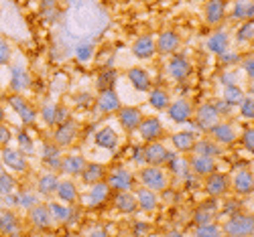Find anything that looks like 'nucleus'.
<instances>
[{"instance_id":"1","label":"nucleus","mask_w":254,"mask_h":237,"mask_svg":"<svg viewBox=\"0 0 254 237\" xmlns=\"http://www.w3.org/2000/svg\"><path fill=\"white\" fill-rule=\"evenodd\" d=\"M136 181L142 189H149L153 192H165L171 185V177H169V172L163 168V166H140V170L136 172Z\"/></svg>"},{"instance_id":"2","label":"nucleus","mask_w":254,"mask_h":237,"mask_svg":"<svg viewBox=\"0 0 254 237\" xmlns=\"http://www.w3.org/2000/svg\"><path fill=\"white\" fill-rule=\"evenodd\" d=\"M224 237H252L254 235V217L252 213H238L222 223Z\"/></svg>"},{"instance_id":"3","label":"nucleus","mask_w":254,"mask_h":237,"mask_svg":"<svg viewBox=\"0 0 254 237\" xmlns=\"http://www.w3.org/2000/svg\"><path fill=\"white\" fill-rule=\"evenodd\" d=\"M106 183L112 192H132L136 187V177L126 166H114L106 175Z\"/></svg>"},{"instance_id":"4","label":"nucleus","mask_w":254,"mask_h":237,"mask_svg":"<svg viewBox=\"0 0 254 237\" xmlns=\"http://www.w3.org/2000/svg\"><path fill=\"white\" fill-rule=\"evenodd\" d=\"M25 221H27V225H29L35 233H47V231L53 229V221H51L47 203H43V201H37L33 207L27 209Z\"/></svg>"},{"instance_id":"5","label":"nucleus","mask_w":254,"mask_h":237,"mask_svg":"<svg viewBox=\"0 0 254 237\" xmlns=\"http://www.w3.org/2000/svg\"><path fill=\"white\" fill-rule=\"evenodd\" d=\"M77 138H79V124L73 118H67L65 122H61L59 126H55L53 134H51V142L61 150L75 144Z\"/></svg>"},{"instance_id":"6","label":"nucleus","mask_w":254,"mask_h":237,"mask_svg":"<svg viewBox=\"0 0 254 237\" xmlns=\"http://www.w3.org/2000/svg\"><path fill=\"white\" fill-rule=\"evenodd\" d=\"M6 101H8V105L12 107V112L20 118V122H23L25 128L35 126V122H37V118H39V112H37V107H35L25 95L10 94V95L6 97Z\"/></svg>"},{"instance_id":"7","label":"nucleus","mask_w":254,"mask_h":237,"mask_svg":"<svg viewBox=\"0 0 254 237\" xmlns=\"http://www.w3.org/2000/svg\"><path fill=\"white\" fill-rule=\"evenodd\" d=\"M207 132H209V140L216 142L220 148L236 144L238 138H240V128L236 124L228 122V120H220L214 128H209Z\"/></svg>"},{"instance_id":"8","label":"nucleus","mask_w":254,"mask_h":237,"mask_svg":"<svg viewBox=\"0 0 254 237\" xmlns=\"http://www.w3.org/2000/svg\"><path fill=\"white\" fill-rule=\"evenodd\" d=\"M0 162H2L4 170H10V172H16V175H27L31 170V164H29V158L20 152L18 148H0Z\"/></svg>"},{"instance_id":"9","label":"nucleus","mask_w":254,"mask_h":237,"mask_svg":"<svg viewBox=\"0 0 254 237\" xmlns=\"http://www.w3.org/2000/svg\"><path fill=\"white\" fill-rule=\"evenodd\" d=\"M138 136L144 144H153V142H161L167 132H165V126L157 116H142L140 126H138Z\"/></svg>"},{"instance_id":"10","label":"nucleus","mask_w":254,"mask_h":237,"mask_svg":"<svg viewBox=\"0 0 254 237\" xmlns=\"http://www.w3.org/2000/svg\"><path fill=\"white\" fill-rule=\"evenodd\" d=\"M165 71L173 81H185L189 75H191L193 65H191V61H189V57H185L183 53H175L171 57H167Z\"/></svg>"},{"instance_id":"11","label":"nucleus","mask_w":254,"mask_h":237,"mask_svg":"<svg viewBox=\"0 0 254 237\" xmlns=\"http://www.w3.org/2000/svg\"><path fill=\"white\" fill-rule=\"evenodd\" d=\"M203 192L211 199H220V197H226L230 192V175L226 172H220L216 170L214 175H209L203 179Z\"/></svg>"},{"instance_id":"12","label":"nucleus","mask_w":254,"mask_h":237,"mask_svg":"<svg viewBox=\"0 0 254 237\" xmlns=\"http://www.w3.org/2000/svg\"><path fill=\"white\" fill-rule=\"evenodd\" d=\"M155 47H157V55L163 57H171L175 53H179L181 47V37L177 31L173 29H165L159 35H155Z\"/></svg>"},{"instance_id":"13","label":"nucleus","mask_w":254,"mask_h":237,"mask_svg":"<svg viewBox=\"0 0 254 237\" xmlns=\"http://www.w3.org/2000/svg\"><path fill=\"white\" fill-rule=\"evenodd\" d=\"M193 120H195V126L201 128V130H209V128H214V126L222 120V114H220V110H218V103L205 101V103H201L199 107H195Z\"/></svg>"},{"instance_id":"14","label":"nucleus","mask_w":254,"mask_h":237,"mask_svg":"<svg viewBox=\"0 0 254 237\" xmlns=\"http://www.w3.org/2000/svg\"><path fill=\"white\" fill-rule=\"evenodd\" d=\"M167 112H169V118H171L175 124H187V122L193 120L195 105L189 97H177V99H171Z\"/></svg>"},{"instance_id":"15","label":"nucleus","mask_w":254,"mask_h":237,"mask_svg":"<svg viewBox=\"0 0 254 237\" xmlns=\"http://www.w3.org/2000/svg\"><path fill=\"white\" fill-rule=\"evenodd\" d=\"M201 12H203V23L207 27H220L228 16V4L222 2V0H207L201 6Z\"/></svg>"},{"instance_id":"16","label":"nucleus","mask_w":254,"mask_h":237,"mask_svg":"<svg viewBox=\"0 0 254 237\" xmlns=\"http://www.w3.org/2000/svg\"><path fill=\"white\" fill-rule=\"evenodd\" d=\"M31 85H33V75L27 69V65H23V63L10 65V90H12V94L23 95L25 92L31 90Z\"/></svg>"},{"instance_id":"17","label":"nucleus","mask_w":254,"mask_h":237,"mask_svg":"<svg viewBox=\"0 0 254 237\" xmlns=\"http://www.w3.org/2000/svg\"><path fill=\"white\" fill-rule=\"evenodd\" d=\"M0 235L2 237H23V221L12 209H0Z\"/></svg>"},{"instance_id":"18","label":"nucleus","mask_w":254,"mask_h":237,"mask_svg":"<svg viewBox=\"0 0 254 237\" xmlns=\"http://www.w3.org/2000/svg\"><path fill=\"white\" fill-rule=\"evenodd\" d=\"M230 190H234L238 197H248L254 192V175L250 168H240L230 177Z\"/></svg>"},{"instance_id":"19","label":"nucleus","mask_w":254,"mask_h":237,"mask_svg":"<svg viewBox=\"0 0 254 237\" xmlns=\"http://www.w3.org/2000/svg\"><path fill=\"white\" fill-rule=\"evenodd\" d=\"M142 116H144V114L140 112V107H136V105H122L120 110L116 112L118 124H120V128H122L126 134H132V132L138 130Z\"/></svg>"},{"instance_id":"20","label":"nucleus","mask_w":254,"mask_h":237,"mask_svg":"<svg viewBox=\"0 0 254 237\" xmlns=\"http://www.w3.org/2000/svg\"><path fill=\"white\" fill-rule=\"evenodd\" d=\"M132 55L138 61H149L157 55V47H155V35L153 33H142L132 41V47H130Z\"/></svg>"},{"instance_id":"21","label":"nucleus","mask_w":254,"mask_h":237,"mask_svg":"<svg viewBox=\"0 0 254 237\" xmlns=\"http://www.w3.org/2000/svg\"><path fill=\"white\" fill-rule=\"evenodd\" d=\"M114 192L110 190L108 183H98V185H92L88 187V195L86 199H83V205H86L88 209H98V207H104L106 203H108L112 199Z\"/></svg>"},{"instance_id":"22","label":"nucleus","mask_w":254,"mask_h":237,"mask_svg":"<svg viewBox=\"0 0 254 237\" xmlns=\"http://www.w3.org/2000/svg\"><path fill=\"white\" fill-rule=\"evenodd\" d=\"M88 158L83 154H63L61 166H59V177L65 179H79L81 170L86 168Z\"/></svg>"},{"instance_id":"23","label":"nucleus","mask_w":254,"mask_h":237,"mask_svg":"<svg viewBox=\"0 0 254 237\" xmlns=\"http://www.w3.org/2000/svg\"><path fill=\"white\" fill-rule=\"evenodd\" d=\"M169 158V148L163 146L161 142L144 144L142 146V162L146 166H165Z\"/></svg>"},{"instance_id":"24","label":"nucleus","mask_w":254,"mask_h":237,"mask_svg":"<svg viewBox=\"0 0 254 237\" xmlns=\"http://www.w3.org/2000/svg\"><path fill=\"white\" fill-rule=\"evenodd\" d=\"M55 201L73 207L75 203H79V189L77 183L73 179H61L55 190Z\"/></svg>"},{"instance_id":"25","label":"nucleus","mask_w":254,"mask_h":237,"mask_svg":"<svg viewBox=\"0 0 254 237\" xmlns=\"http://www.w3.org/2000/svg\"><path fill=\"white\" fill-rule=\"evenodd\" d=\"M187 168L191 170L195 177L205 179V177L214 175V172L218 170V160H216V158H209V156H199V154H193L191 158L187 160Z\"/></svg>"},{"instance_id":"26","label":"nucleus","mask_w":254,"mask_h":237,"mask_svg":"<svg viewBox=\"0 0 254 237\" xmlns=\"http://www.w3.org/2000/svg\"><path fill=\"white\" fill-rule=\"evenodd\" d=\"M126 77H128L130 85L138 92V94H149L153 88V77L144 67H130L126 71Z\"/></svg>"},{"instance_id":"27","label":"nucleus","mask_w":254,"mask_h":237,"mask_svg":"<svg viewBox=\"0 0 254 237\" xmlns=\"http://www.w3.org/2000/svg\"><path fill=\"white\" fill-rule=\"evenodd\" d=\"M96 110L100 114H116L122 103H120V97L116 94V90H106V92H100L96 95Z\"/></svg>"},{"instance_id":"28","label":"nucleus","mask_w":254,"mask_h":237,"mask_svg":"<svg viewBox=\"0 0 254 237\" xmlns=\"http://www.w3.org/2000/svg\"><path fill=\"white\" fill-rule=\"evenodd\" d=\"M61 158H63V152L61 148H57L53 142H47L41 150V162L47 168V172H55L59 175V166H61Z\"/></svg>"},{"instance_id":"29","label":"nucleus","mask_w":254,"mask_h":237,"mask_svg":"<svg viewBox=\"0 0 254 237\" xmlns=\"http://www.w3.org/2000/svg\"><path fill=\"white\" fill-rule=\"evenodd\" d=\"M106 175H108V168L100 162H88L86 168L81 170L79 175V181L86 185V187H92V185H98V183H104L106 181Z\"/></svg>"},{"instance_id":"30","label":"nucleus","mask_w":254,"mask_h":237,"mask_svg":"<svg viewBox=\"0 0 254 237\" xmlns=\"http://www.w3.org/2000/svg\"><path fill=\"white\" fill-rule=\"evenodd\" d=\"M132 195H134V199H136L138 211H142V213H153V211H157V207H159V195H157V192H153V190H149V189H142V187H136V189L132 190Z\"/></svg>"},{"instance_id":"31","label":"nucleus","mask_w":254,"mask_h":237,"mask_svg":"<svg viewBox=\"0 0 254 237\" xmlns=\"http://www.w3.org/2000/svg\"><path fill=\"white\" fill-rule=\"evenodd\" d=\"M205 49L211 55H224L226 51H230V35L226 31H214L207 39H205Z\"/></svg>"},{"instance_id":"32","label":"nucleus","mask_w":254,"mask_h":237,"mask_svg":"<svg viewBox=\"0 0 254 237\" xmlns=\"http://www.w3.org/2000/svg\"><path fill=\"white\" fill-rule=\"evenodd\" d=\"M197 138L193 132H189V130H181V132H175L171 134V146L177 154H189V152H193V146H195Z\"/></svg>"},{"instance_id":"33","label":"nucleus","mask_w":254,"mask_h":237,"mask_svg":"<svg viewBox=\"0 0 254 237\" xmlns=\"http://www.w3.org/2000/svg\"><path fill=\"white\" fill-rule=\"evenodd\" d=\"M47 209H49V215H51L53 227L55 225H67L71 221V217H73V209L69 205L59 203V201H49Z\"/></svg>"},{"instance_id":"34","label":"nucleus","mask_w":254,"mask_h":237,"mask_svg":"<svg viewBox=\"0 0 254 237\" xmlns=\"http://www.w3.org/2000/svg\"><path fill=\"white\" fill-rule=\"evenodd\" d=\"M112 205L122 215H134V213H138L136 199H134L132 192H114V195H112Z\"/></svg>"},{"instance_id":"35","label":"nucleus","mask_w":254,"mask_h":237,"mask_svg":"<svg viewBox=\"0 0 254 237\" xmlns=\"http://www.w3.org/2000/svg\"><path fill=\"white\" fill-rule=\"evenodd\" d=\"M61 177L55 175V172H45V175H41L37 179V192L39 195H43L45 199H51L55 197V190H57V185H59Z\"/></svg>"},{"instance_id":"36","label":"nucleus","mask_w":254,"mask_h":237,"mask_svg":"<svg viewBox=\"0 0 254 237\" xmlns=\"http://www.w3.org/2000/svg\"><path fill=\"white\" fill-rule=\"evenodd\" d=\"M94 144L112 152V150L118 148V134H116V130H112L110 126L100 128V130H96V134H94Z\"/></svg>"},{"instance_id":"37","label":"nucleus","mask_w":254,"mask_h":237,"mask_svg":"<svg viewBox=\"0 0 254 237\" xmlns=\"http://www.w3.org/2000/svg\"><path fill=\"white\" fill-rule=\"evenodd\" d=\"M169 103H171V95H169V92L165 88H151L149 92V105L153 107V110L157 112H163L169 107Z\"/></svg>"},{"instance_id":"38","label":"nucleus","mask_w":254,"mask_h":237,"mask_svg":"<svg viewBox=\"0 0 254 237\" xmlns=\"http://www.w3.org/2000/svg\"><path fill=\"white\" fill-rule=\"evenodd\" d=\"M244 97H246V94H244V90L240 88L238 83L224 85V90H222V101H224L226 105H230V107L236 105V107H238Z\"/></svg>"},{"instance_id":"39","label":"nucleus","mask_w":254,"mask_h":237,"mask_svg":"<svg viewBox=\"0 0 254 237\" xmlns=\"http://www.w3.org/2000/svg\"><path fill=\"white\" fill-rule=\"evenodd\" d=\"M224 152V148H220L216 142H211V140H197L195 146H193V154H199V156H209V158H216L222 156Z\"/></svg>"},{"instance_id":"40","label":"nucleus","mask_w":254,"mask_h":237,"mask_svg":"<svg viewBox=\"0 0 254 237\" xmlns=\"http://www.w3.org/2000/svg\"><path fill=\"white\" fill-rule=\"evenodd\" d=\"M18 189V181L12 172L0 168V197H12Z\"/></svg>"},{"instance_id":"41","label":"nucleus","mask_w":254,"mask_h":237,"mask_svg":"<svg viewBox=\"0 0 254 237\" xmlns=\"http://www.w3.org/2000/svg\"><path fill=\"white\" fill-rule=\"evenodd\" d=\"M230 16L234 18V20H240V23H244V20H252V16H254V4L248 2V0H240V2H236L234 6H232Z\"/></svg>"},{"instance_id":"42","label":"nucleus","mask_w":254,"mask_h":237,"mask_svg":"<svg viewBox=\"0 0 254 237\" xmlns=\"http://www.w3.org/2000/svg\"><path fill=\"white\" fill-rule=\"evenodd\" d=\"M193 237H224L222 223H218V221H207V223L195 225Z\"/></svg>"},{"instance_id":"43","label":"nucleus","mask_w":254,"mask_h":237,"mask_svg":"<svg viewBox=\"0 0 254 237\" xmlns=\"http://www.w3.org/2000/svg\"><path fill=\"white\" fill-rule=\"evenodd\" d=\"M116 71L114 69H106L104 73L98 75L96 79V88L98 92H106V90H114V83H116Z\"/></svg>"},{"instance_id":"44","label":"nucleus","mask_w":254,"mask_h":237,"mask_svg":"<svg viewBox=\"0 0 254 237\" xmlns=\"http://www.w3.org/2000/svg\"><path fill=\"white\" fill-rule=\"evenodd\" d=\"M94 55H96V45H94V43H90V41H83V43H79V45L75 47V57L81 63L92 61Z\"/></svg>"},{"instance_id":"45","label":"nucleus","mask_w":254,"mask_h":237,"mask_svg":"<svg viewBox=\"0 0 254 237\" xmlns=\"http://www.w3.org/2000/svg\"><path fill=\"white\" fill-rule=\"evenodd\" d=\"M252 39H254V20H244L236 31V41L238 43H252Z\"/></svg>"},{"instance_id":"46","label":"nucleus","mask_w":254,"mask_h":237,"mask_svg":"<svg viewBox=\"0 0 254 237\" xmlns=\"http://www.w3.org/2000/svg\"><path fill=\"white\" fill-rule=\"evenodd\" d=\"M16 140H18V144H20V152H23L25 156L27 154H33L35 152V142L31 140V136H29V130H18V134H16Z\"/></svg>"},{"instance_id":"47","label":"nucleus","mask_w":254,"mask_h":237,"mask_svg":"<svg viewBox=\"0 0 254 237\" xmlns=\"http://www.w3.org/2000/svg\"><path fill=\"white\" fill-rule=\"evenodd\" d=\"M238 142L242 144V148L246 150V152H254V128L252 126H248V128H242L240 130V138H238Z\"/></svg>"},{"instance_id":"48","label":"nucleus","mask_w":254,"mask_h":237,"mask_svg":"<svg viewBox=\"0 0 254 237\" xmlns=\"http://www.w3.org/2000/svg\"><path fill=\"white\" fill-rule=\"evenodd\" d=\"M238 110H240V116L244 118V120H254V99H252V95H246L242 101H240V105H238Z\"/></svg>"},{"instance_id":"49","label":"nucleus","mask_w":254,"mask_h":237,"mask_svg":"<svg viewBox=\"0 0 254 237\" xmlns=\"http://www.w3.org/2000/svg\"><path fill=\"white\" fill-rule=\"evenodd\" d=\"M12 51H14V49H12V43H10V41H6V39L0 41V67L8 65V63H10Z\"/></svg>"},{"instance_id":"50","label":"nucleus","mask_w":254,"mask_h":237,"mask_svg":"<svg viewBox=\"0 0 254 237\" xmlns=\"http://www.w3.org/2000/svg\"><path fill=\"white\" fill-rule=\"evenodd\" d=\"M73 103H75L77 107H83V110H88V107H92V105L96 103V95H92V94H88V92H81V94H77V95L73 97Z\"/></svg>"},{"instance_id":"51","label":"nucleus","mask_w":254,"mask_h":237,"mask_svg":"<svg viewBox=\"0 0 254 237\" xmlns=\"http://www.w3.org/2000/svg\"><path fill=\"white\" fill-rule=\"evenodd\" d=\"M240 65H242V69H244L246 77L252 81V79H254V57H252V53H250V55H246V57L240 61Z\"/></svg>"},{"instance_id":"52","label":"nucleus","mask_w":254,"mask_h":237,"mask_svg":"<svg viewBox=\"0 0 254 237\" xmlns=\"http://www.w3.org/2000/svg\"><path fill=\"white\" fill-rule=\"evenodd\" d=\"M12 140V130L6 124H0V148H6Z\"/></svg>"},{"instance_id":"53","label":"nucleus","mask_w":254,"mask_h":237,"mask_svg":"<svg viewBox=\"0 0 254 237\" xmlns=\"http://www.w3.org/2000/svg\"><path fill=\"white\" fill-rule=\"evenodd\" d=\"M88 237H110V233H108V229H104V227H94L88 233Z\"/></svg>"},{"instance_id":"54","label":"nucleus","mask_w":254,"mask_h":237,"mask_svg":"<svg viewBox=\"0 0 254 237\" xmlns=\"http://www.w3.org/2000/svg\"><path fill=\"white\" fill-rule=\"evenodd\" d=\"M163 237H185L181 231H177V229H171V231H167Z\"/></svg>"},{"instance_id":"55","label":"nucleus","mask_w":254,"mask_h":237,"mask_svg":"<svg viewBox=\"0 0 254 237\" xmlns=\"http://www.w3.org/2000/svg\"><path fill=\"white\" fill-rule=\"evenodd\" d=\"M4 122H6V110H4L2 101H0V124H4Z\"/></svg>"},{"instance_id":"56","label":"nucleus","mask_w":254,"mask_h":237,"mask_svg":"<svg viewBox=\"0 0 254 237\" xmlns=\"http://www.w3.org/2000/svg\"><path fill=\"white\" fill-rule=\"evenodd\" d=\"M23 237H41L39 233H27V235H23Z\"/></svg>"},{"instance_id":"57","label":"nucleus","mask_w":254,"mask_h":237,"mask_svg":"<svg viewBox=\"0 0 254 237\" xmlns=\"http://www.w3.org/2000/svg\"><path fill=\"white\" fill-rule=\"evenodd\" d=\"M2 39H4V37H2V31H0V41H2Z\"/></svg>"},{"instance_id":"58","label":"nucleus","mask_w":254,"mask_h":237,"mask_svg":"<svg viewBox=\"0 0 254 237\" xmlns=\"http://www.w3.org/2000/svg\"><path fill=\"white\" fill-rule=\"evenodd\" d=\"M136 237H142V235H136Z\"/></svg>"},{"instance_id":"59","label":"nucleus","mask_w":254,"mask_h":237,"mask_svg":"<svg viewBox=\"0 0 254 237\" xmlns=\"http://www.w3.org/2000/svg\"><path fill=\"white\" fill-rule=\"evenodd\" d=\"M0 237H2V235H0Z\"/></svg>"}]
</instances>
